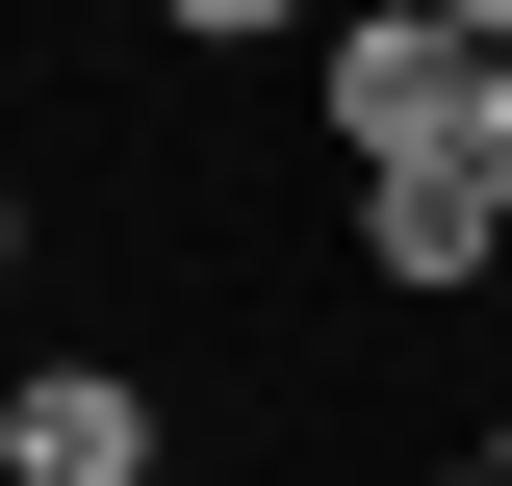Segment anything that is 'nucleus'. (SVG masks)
Returning <instances> with one entry per match:
<instances>
[{
	"instance_id": "f257e3e1",
	"label": "nucleus",
	"mask_w": 512,
	"mask_h": 486,
	"mask_svg": "<svg viewBox=\"0 0 512 486\" xmlns=\"http://www.w3.org/2000/svg\"><path fill=\"white\" fill-rule=\"evenodd\" d=\"M308 128H333V180H436L461 128H487V52H461L436 0H333V52H308Z\"/></svg>"
},
{
	"instance_id": "f03ea898",
	"label": "nucleus",
	"mask_w": 512,
	"mask_h": 486,
	"mask_svg": "<svg viewBox=\"0 0 512 486\" xmlns=\"http://www.w3.org/2000/svg\"><path fill=\"white\" fill-rule=\"evenodd\" d=\"M0 486H180V410L128 359H0Z\"/></svg>"
},
{
	"instance_id": "7ed1b4c3",
	"label": "nucleus",
	"mask_w": 512,
	"mask_h": 486,
	"mask_svg": "<svg viewBox=\"0 0 512 486\" xmlns=\"http://www.w3.org/2000/svg\"><path fill=\"white\" fill-rule=\"evenodd\" d=\"M333 205H359V282H384V307H461V282H512V205L461 180V154H436V180H333Z\"/></svg>"
},
{
	"instance_id": "20e7f679",
	"label": "nucleus",
	"mask_w": 512,
	"mask_h": 486,
	"mask_svg": "<svg viewBox=\"0 0 512 486\" xmlns=\"http://www.w3.org/2000/svg\"><path fill=\"white\" fill-rule=\"evenodd\" d=\"M180 52H333V0H154Z\"/></svg>"
},
{
	"instance_id": "39448f33",
	"label": "nucleus",
	"mask_w": 512,
	"mask_h": 486,
	"mask_svg": "<svg viewBox=\"0 0 512 486\" xmlns=\"http://www.w3.org/2000/svg\"><path fill=\"white\" fill-rule=\"evenodd\" d=\"M461 180H487V205H512V52H487V128H461Z\"/></svg>"
},
{
	"instance_id": "423d86ee",
	"label": "nucleus",
	"mask_w": 512,
	"mask_h": 486,
	"mask_svg": "<svg viewBox=\"0 0 512 486\" xmlns=\"http://www.w3.org/2000/svg\"><path fill=\"white\" fill-rule=\"evenodd\" d=\"M436 26H461V52H512V0H436Z\"/></svg>"
},
{
	"instance_id": "0eeeda50",
	"label": "nucleus",
	"mask_w": 512,
	"mask_h": 486,
	"mask_svg": "<svg viewBox=\"0 0 512 486\" xmlns=\"http://www.w3.org/2000/svg\"><path fill=\"white\" fill-rule=\"evenodd\" d=\"M0 282H26V180H0Z\"/></svg>"
},
{
	"instance_id": "6e6552de",
	"label": "nucleus",
	"mask_w": 512,
	"mask_h": 486,
	"mask_svg": "<svg viewBox=\"0 0 512 486\" xmlns=\"http://www.w3.org/2000/svg\"><path fill=\"white\" fill-rule=\"evenodd\" d=\"M384 486H487V461H384Z\"/></svg>"
},
{
	"instance_id": "1a4fd4ad",
	"label": "nucleus",
	"mask_w": 512,
	"mask_h": 486,
	"mask_svg": "<svg viewBox=\"0 0 512 486\" xmlns=\"http://www.w3.org/2000/svg\"><path fill=\"white\" fill-rule=\"evenodd\" d=\"M487 486H512V410H487Z\"/></svg>"
}]
</instances>
